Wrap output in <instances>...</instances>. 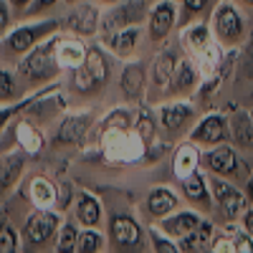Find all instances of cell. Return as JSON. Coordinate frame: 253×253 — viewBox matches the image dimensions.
<instances>
[{
	"label": "cell",
	"instance_id": "obj_20",
	"mask_svg": "<svg viewBox=\"0 0 253 253\" xmlns=\"http://www.w3.org/2000/svg\"><path fill=\"white\" fill-rule=\"evenodd\" d=\"M185 195L190 198V200H198V203H205V198H208V190H205V180H203V175H195V172H190L187 177H185Z\"/></svg>",
	"mask_w": 253,
	"mask_h": 253
},
{
	"label": "cell",
	"instance_id": "obj_19",
	"mask_svg": "<svg viewBox=\"0 0 253 253\" xmlns=\"http://www.w3.org/2000/svg\"><path fill=\"white\" fill-rule=\"evenodd\" d=\"M69 26L81 31V33H91L96 31V10L89 8V5H84L81 10H76L71 18H69Z\"/></svg>",
	"mask_w": 253,
	"mask_h": 253
},
{
	"label": "cell",
	"instance_id": "obj_23",
	"mask_svg": "<svg viewBox=\"0 0 253 253\" xmlns=\"http://www.w3.org/2000/svg\"><path fill=\"white\" fill-rule=\"evenodd\" d=\"M137 36H139L137 28H129V31L119 33V36L114 38V48H117V53H129V51L134 48V43H137Z\"/></svg>",
	"mask_w": 253,
	"mask_h": 253
},
{
	"label": "cell",
	"instance_id": "obj_13",
	"mask_svg": "<svg viewBox=\"0 0 253 253\" xmlns=\"http://www.w3.org/2000/svg\"><path fill=\"white\" fill-rule=\"evenodd\" d=\"M23 170V155H5L0 157V187H8Z\"/></svg>",
	"mask_w": 253,
	"mask_h": 253
},
{
	"label": "cell",
	"instance_id": "obj_26",
	"mask_svg": "<svg viewBox=\"0 0 253 253\" xmlns=\"http://www.w3.org/2000/svg\"><path fill=\"white\" fill-rule=\"evenodd\" d=\"M195 155L190 152V150H182L180 155H177V175L180 177H187L190 172H193V167H195Z\"/></svg>",
	"mask_w": 253,
	"mask_h": 253
},
{
	"label": "cell",
	"instance_id": "obj_28",
	"mask_svg": "<svg viewBox=\"0 0 253 253\" xmlns=\"http://www.w3.org/2000/svg\"><path fill=\"white\" fill-rule=\"evenodd\" d=\"M13 251H15V233L8 225H3L0 228V253H13Z\"/></svg>",
	"mask_w": 253,
	"mask_h": 253
},
{
	"label": "cell",
	"instance_id": "obj_12",
	"mask_svg": "<svg viewBox=\"0 0 253 253\" xmlns=\"http://www.w3.org/2000/svg\"><path fill=\"white\" fill-rule=\"evenodd\" d=\"M86 126H89V119H86V117H71V119L63 122L61 132H58V139L66 142V144H74V142H79V139L84 137Z\"/></svg>",
	"mask_w": 253,
	"mask_h": 253
},
{
	"label": "cell",
	"instance_id": "obj_8",
	"mask_svg": "<svg viewBox=\"0 0 253 253\" xmlns=\"http://www.w3.org/2000/svg\"><path fill=\"white\" fill-rule=\"evenodd\" d=\"M172 23H175V8H172V3H162V5L155 8V13L150 18V31H152L155 38H165L167 33H170Z\"/></svg>",
	"mask_w": 253,
	"mask_h": 253
},
{
	"label": "cell",
	"instance_id": "obj_25",
	"mask_svg": "<svg viewBox=\"0 0 253 253\" xmlns=\"http://www.w3.org/2000/svg\"><path fill=\"white\" fill-rule=\"evenodd\" d=\"M101 236H96V233H81L79 236V246H76V251H84V253H91V251H99L101 248Z\"/></svg>",
	"mask_w": 253,
	"mask_h": 253
},
{
	"label": "cell",
	"instance_id": "obj_29",
	"mask_svg": "<svg viewBox=\"0 0 253 253\" xmlns=\"http://www.w3.org/2000/svg\"><path fill=\"white\" fill-rule=\"evenodd\" d=\"M15 94V81L10 79V74L0 71V99H10Z\"/></svg>",
	"mask_w": 253,
	"mask_h": 253
},
{
	"label": "cell",
	"instance_id": "obj_15",
	"mask_svg": "<svg viewBox=\"0 0 253 253\" xmlns=\"http://www.w3.org/2000/svg\"><path fill=\"white\" fill-rule=\"evenodd\" d=\"M76 213H79V220L84 225H96L99 218H101V208H99V203L91 195H81L79 205H76Z\"/></svg>",
	"mask_w": 253,
	"mask_h": 253
},
{
	"label": "cell",
	"instance_id": "obj_6",
	"mask_svg": "<svg viewBox=\"0 0 253 253\" xmlns=\"http://www.w3.org/2000/svg\"><path fill=\"white\" fill-rule=\"evenodd\" d=\"M56 28V23L53 20H48V23H43V26H28V28H18L15 33H10V38H8V46H10V51H15V53H20V51H26V48H31L36 41H41V36L43 33H48V31H53Z\"/></svg>",
	"mask_w": 253,
	"mask_h": 253
},
{
	"label": "cell",
	"instance_id": "obj_32",
	"mask_svg": "<svg viewBox=\"0 0 253 253\" xmlns=\"http://www.w3.org/2000/svg\"><path fill=\"white\" fill-rule=\"evenodd\" d=\"M243 74H246L248 79H253V43L248 46V51H246V56H243Z\"/></svg>",
	"mask_w": 253,
	"mask_h": 253
},
{
	"label": "cell",
	"instance_id": "obj_35",
	"mask_svg": "<svg viewBox=\"0 0 253 253\" xmlns=\"http://www.w3.org/2000/svg\"><path fill=\"white\" fill-rule=\"evenodd\" d=\"M155 248H157V251H167V253H175V251H177L175 246H170L167 241H160V238H155Z\"/></svg>",
	"mask_w": 253,
	"mask_h": 253
},
{
	"label": "cell",
	"instance_id": "obj_1",
	"mask_svg": "<svg viewBox=\"0 0 253 253\" xmlns=\"http://www.w3.org/2000/svg\"><path fill=\"white\" fill-rule=\"evenodd\" d=\"M213 23H215L218 38L223 41V43H228V46H236L238 41L243 38V33H246L243 18L238 15V10L233 5H218L215 15H213Z\"/></svg>",
	"mask_w": 253,
	"mask_h": 253
},
{
	"label": "cell",
	"instance_id": "obj_38",
	"mask_svg": "<svg viewBox=\"0 0 253 253\" xmlns=\"http://www.w3.org/2000/svg\"><path fill=\"white\" fill-rule=\"evenodd\" d=\"M248 200H251V203H253V177H251V180H248Z\"/></svg>",
	"mask_w": 253,
	"mask_h": 253
},
{
	"label": "cell",
	"instance_id": "obj_2",
	"mask_svg": "<svg viewBox=\"0 0 253 253\" xmlns=\"http://www.w3.org/2000/svg\"><path fill=\"white\" fill-rule=\"evenodd\" d=\"M104 79H107V58H104L99 51H89L86 61L81 63V69L76 71L74 86L81 91H91L96 86H101Z\"/></svg>",
	"mask_w": 253,
	"mask_h": 253
},
{
	"label": "cell",
	"instance_id": "obj_42",
	"mask_svg": "<svg viewBox=\"0 0 253 253\" xmlns=\"http://www.w3.org/2000/svg\"><path fill=\"white\" fill-rule=\"evenodd\" d=\"M104 3H117V0H104Z\"/></svg>",
	"mask_w": 253,
	"mask_h": 253
},
{
	"label": "cell",
	"instance_id": "obj_41",
	"mask_svg": "<svg viewBox=\"0 0 253 253\" xmlns=\"http://www.w3.org/2000/svg\"><path fill=\"white\" fill-rule=\"evenodd\" d=\"M241 3H248V5H253V0H241Z\"/></svg>",
	"mask_w": 253,
	"mask_h": 253
},
{
	"label": "cell",
	"instance_id": "obj_39",
	"mask_svg": "<svg viewBox=\"0 0 253 253\" xmlns=\"http://www.w3.org/2000/svg\"><path fill=\"white\" fill-rule=\"evenodd\" d=\"M13 3H15V5H18V8H26V5H28V3H31V0H13Z\"/></svg>",
	"mask_w": 253,
	"mask_h": 253
},
{
	"label": "cell",
	"instance_id": "obj_24",
	"mask_svg": "<svg viewBox=\"0 0 253 253\" xmlns=\"http://www.w3.org/2000/svg\"><path fill=\"white\" fill-rule=\"evenodd\" d=\"M76 246H79L76 228L66 225V228H63V233H61V238H58V251H76Z\"/></svg>",
	"mask_w": 253,
	"mask_h": 253
},
{
	"label": "cell",
	"instance_id": "obj_10",
	"mask_svg": "<svg viewBox=\"0 0 253 253\" xmlns=\"http://www.w3.org/2000/svg\"><path fill=\"white\" fill-rule=\"evenodd\" d=\"M230 126H233V139L238 147L243 150H253V122L246 112H238L233 119H230Z\"/></svg>",
	"mask_w": 253,
	"mask_h": 253
},
{
	"label": "cell",
	"instance_id": "obj_4",
	"mask_svg": "<svg viewBox=\"0 0 253 253\" xmlns=\"http://www.w3.org/2000/svg\"><path fill=\"white\" fill-rule=\"evenodd\" d=\"M205 162H208V167L213 170L215 175H223V177H228V175H238V170H241V160H238V155L230 150V147H215L213 152H208L205 155Z\"/></svg>",
	"mask_w": 253,
	"mask_h": 253
},
{
	"label": "cell",
	"instance_id": "obj_16",
	"mask_svg": "<svg viewBox=\"0 0 253 253\" xmlns=\"http://www.w3.org/2000/svg\"><path fill=\"white\" fill-rule=\"evenodd\" d=\"M193 117V109L190 107H165L162 109V124H165V129H170V132H175V129H180V126Z\"/></svg>",
	"mask_w": 253,
	"mask_h": 253
},
{
	"label": "cell",
	"instance_id": "obj_3",
	"mask_svg": "<svg viewBox=\"0 0 253 253\" xmlns=\"http://www.w3.org/2000/svg\"><path fill=\"white\" fill-rule=\"evenodd\" d=\"M210 187H213V195H215V200H218V205L223 210V215L228 220H233V218H238L243 213L246 200H243V195L238 193L233 185H228L223 180H210Z\"/></svg>",
	"mask_w": 253,
	"mask_h": 253
},
{
	"label": "cell",
	"instance_id": "obj_37",
	"mask_svg": "<svg viewBox=\"0 0 253 253\" xmlns=\"http://www.w3.org/2000/svg\"><path fill=\"white\" fill-rule=\"evenodd\" d=\"M56 0H38V8H48V5H53Z\"/></svg>",
	"mask_w": 253,
	"mask_h": 253
},
{
	"label": "cell",
	"instance_id": "obj_5",
	"mask_svg": "<svg viewBox=\"0 0 253 253\" xmlns=\"http://www.w3.org/2000/svg\"><path fill=\"white\" fill-rule=\"evenodd\" d=\"M225 139V119L213 114V117H205L198 129L193 132V142H200V144H220Z\"/></svg>",
	"mask_w": 253,
	"mask_h": 253
},
{
	"label": "cell",
	"instance_id": "obj_11",
	"mask_svg": "<svg viewBox=\"0 0 253 253\" xmlns=\"http://www.w3.org/2000/svg\"><path fill=\"white\" fill-rule=\"evenodd\" d=\"M175 205H177V198L170 193V190H155V193L147 198V210H150L152 215H157V218L167 215Z\"/></svg>",
	"mask_w": 253,
	"mask_h": 253
},
{
	"label": "cell",
	"instance_id": "obj_14",
	"mask_svg": "<svg viewBox=\"0 0 253 253\" xmlns=\"http://www.w3.org/2000/svg\"><path fill=\"white\" fill-rule=\"evenodd\" d=\"M26 74L33 76V79H48L56 74V63L48 58V53H36L28 63H26Z\"/></svg>",
	"mask_w": 253,
	"mask_h": 253
},
{
	"label": "cell",
	"instance_id": "obj_7",
	"mask_svg": "<svg viewBox=\"0 0 253 253\" xmlns=\"http://www.w3.org/2000/svg\"><path fill=\"white\" fill-rule=\"evenodd\" d=\"M112 238L124 246V248H132L142 241V228L132 220V218H126V215H117L112 220Z\"/></svg>",
	"mask_w": 253,
	"mask_h": 253
},
{
	"label": "cell",
	"instance_id": "obj_30",
	"mask_svg": "<svg viewBox=\"0 0 253 253\" xmlns=\"http://www.w3.org/2000/svg\"><path fill=\"white\" fill-rule=\"evenodd\" d=\"M190 43H193V46H205V41H208V31H205V26H198V28H193V31H190Z\"/></svg>",
	"mask_w": 253,
	"mask_h": 253
},
{
	"label": "cell",
	"instance_id": "obj_17",
	"mask_svg": "<svg viewBox=\"0 0 253 253\" xmlns=\"http://www.w3.org/2000/svg\"><path fill=\"white\" fill-rule=\"evenodd\" d=\"M142 81H144V71L142 66H137V63H132V66H126L124 74H122V89L126 96H137L142 91Z\"/></svg>",
	"mask_w": 253,
	"mask_h": 253
},
{
	"label": "cell",
	"instance_id": "obj_27",
	"mask_svg": "<svg viewBox=\"0 0 253 253\" xmlns=\"http://www.w3.org/2000/svg\"><path fill=\"white\" fill-rule=\"evenodd\" d=\"M170 71H172V56L167 53V56H162V58L157 61V71H155L157 84H165L167 79H170Z\"/></svg>",
	"mask_w": 253,
	"mask_h": 253
},
{
	"label": "cell",
	"instance_id": "obj_34",
	"mask_svg": "<svg viewBox=\"0 0 253 253\" xmlns=\"http://www.w3.org/2000/svg\"><path fill=\"white\" fill-rule=\"evenodd\" d=\"M243 228L248 230V236H253V210H246L243 213Z\"/></svg>",
	"mask_w": 253,
	"mask_h": 253
},
{
	"label": "cell",
	"instance_id": "obj_40",
	"mask_svg": "<svg viewBox=\"0 0 253 253\" xmlns=\"http://www.w3.org/2000/svg\"><path fill=\"white\" fill-rule=\"evenodd\" d=\"M0 26H5V10L0 8Z\"/></svg>",
	"mask_w": 253,
	"mask_h": 253
},
{
	"label": "cell",
	"instance_id": "obj_18",
	"mask_svg": "<svg viewBox=\"0 0 253 253\" xmlns=\"http://www.w3.org/2000/svg\"><path fill=\"white\" fill-rule=\"evenodd\" d=\"M198 225H200L198 215H193V213H182V215H177V218H172V220H167V223H165V230H170V233L185 238V236L193 233Z\"/></svg>",
	"mask_w": 253,
	"mask_h": 253
},
{
	"label": "cell",
	"instance_id": "obj_9",
	"mask_svg": "<svg viewBox=\"0 0 253 253\" xmlns=\"http://www.w3.org/2000/svg\"><path fill=\"white\" fill-rule=\"evenodd\" d=\"M53 230H56V215H36L26 228V236L31 243H46L53 236Z\"/></svg>",
	"mask_w": 253,
	"mask_h": 253
},
{
	"label": "cell",
	"instance_id": "obj_31",
	"mask_svg": "<svg viewBox=\"0 0 253 253\" xmlns=\"http://www.w3.org/2000/svg\"><path fill=\"white\" fill-rule=\"evenodd\" d=\"M139 134H142L144 139L152 137V119L147 117V114H139Z\"/></svg>",
	"mask_w": 253,
	"mask_h": 253
},
{
	"label": "cell",
	"instance_id": "obj_36",
	"mask_svg": "<svg viewBox=\"0 0 253 253\" xmlns=\"http://www.w3.org/2000/svg\"><path fill=\"white\" fill-rule=\"evenodd\" d=\"M10 114H13V109H3V112H0V126L5 124V119H8Z\"/></svg>",
	"mask_w": 253,
	"mask_h": 253
},
{
	"label": "cell",
	"instance_id": "obj_22",
	"mask_svg": "<svg viewBox=\"0 0 253 253\" xmlns=\"http://www.w3.org/2000/svg\"><path fill=\"white\" fill-rule=\"evenodd\" d=\"M195 84V71H193V66L190 63H180V66L175 69V89L177 91H187L190 86Z\"/></svg>",
	"mask_w": 253,
	"mask_h": 253
},
{
	"label": "cell",
	"instance_id": "obj_21",
	"mask_svg": "<svg viewBox=\"0 0 253 253\" xmlns=\"http://www.w3.org/2000/svg\"><path fill=\"white\" fill-rule=\"evenodd\" d=\"M210 238V225L208 223H200L193 233L185 236V243H182V251H200Z\"/></svg>",
	"mask_w": 253,
	"mask_h": 253
},
{
	"label": "cell",
	"instance_id": "obj_33",
	"mask_svg": "<svg viewBox=\"0 0 253 253\" xmlns=\"http://www.w3.org/2000/svg\"><path fill=\"white\" fill-rule=\"evenodd\" d=\"M208 5V0H185V8L190 10V13H198V10H203Z\"/></svg>",
	"mask_w": 253,
	"mask_h": 253
}]
</instances>
